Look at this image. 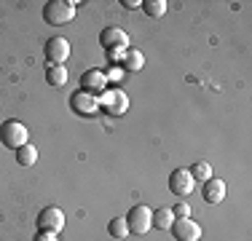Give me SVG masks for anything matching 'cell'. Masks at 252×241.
Masks as SVG:
<instances>
[{
  "mask_svg": "<svg viewBox=\"0 0 252 241\" xmlns=\"http://www.w3.org/2000/svg\"><path fill=\"white\" fill-rule=\"evenodd\" d=\"M43 19L54 24V27H62V24L75 19V3L73 0H49L43 5Z\"/></svg>",
  "mask_w": 252,
  "mask_h": 241,
  "instance_id": "obj_1",
  "label": "cell"
},
{
  "mask_svg": "<svg viewBox=\"0 0 252 241\" xmlns=\"http://www.w3.org/2000/svg\"><path fill=\"white\" fill-rule=\"evenodd\" d=\"M27 137H30V131L22 120L11 118V120H3V123H0V142L8 150H19L22 145H27Z\"/></svg>",
  "mask_w": 252,
  "mask_h": 241,
  "instance_id": "obj_2",
  "label": "cell"
},
{
  "mask_svg": "<svg viewBox=\"0 0 252 241\" xmlns=\"http://www.w3.org/2000/svg\"><path fill=\"white\" fill-rule=\"evenodd\" d=\"M126 225H129V233L145 236V233L153 228V212L145 207V204H137V207H131L129 214H126Z\"/></svg>",
  "mask_w": 252,
  "mask_h": 241,
  "instance_id": "obj_3",
  "label": "cell"
},
{
  "mask_svg": "<svg viewBox=\"0 0 252 241\" xmlns=\"http://www.w3.org/2000/svg\"><path fill=\"white\" fill-rule=\"evenodd\" d=\"M99 107H105V113H110V116H124L126 110H129V96L126 91L121 89H107V91H102L97 96Z\"/></svg>",
  "mask_w": 252,
  "mask_h": 241,
  "instance_id": "obj_4",
  "label": "cell"
},
{
  "mask_svg": "<svg viewBox=\"0 0 252 241\" xmlns=\"http://www.w3.org/2000/svg\"><path fill=\"white\" fill-rule=\"evenodd\" d=\"M169 231L175 233L177 241H199V239H201L199 222L190 220V217H175V222H172Z\"/></svg>",
  "mask_w": 252,
  "mask_h": 241,
  "instance_id": "obj_5",
  "label": "cell"
},
{
  "mask_svg": "<svg viewBox=\"0 0 252 241\" xmlns=\"http://www.w3.org/2000/svg\"><path fill=\"white\" fill-rule=\"evenodd\" d=\"M196 188V180L190 177V172L188 169H175L172 172V177H169V190L175 193V196L180 198H185V196H190Z\"/></svg>",
  "mask_w": 252,
  "mask_h": 241,
  "instance_id": "obj_6",
  "label": "cell"
},
{
  "mask_svg": "<svg viewBox=\"0 0 252 241\" xmlns=\"http://www.w3.org/2000/svg\"><path fill=\"white\" fill-rule=\"evenodd\" d=\"M38 228H40V231L59 233L64 228V212L59 207H46L43 212L38 214Z\"/></svg>",
  "mask_w": 252,
  "mask_h": 241,
  "instance_id": "obj_7",
  "label": "cell"
},
{
  "mask_svg": "<svg viewBox=\"0 0 252 241\" xmlns=\"http://www.w3.org/2000/svg\"><path fill=\"white\" fill-rule=\"evenodd\" d=\"M99 43L102 48H110V51H124L129 46V35L121 27H105L99 32Z\"/></svg>",
  "mask_w": 252,
  "mask_h": 241,
  "instance_id": "obj_8",
  "label": "cell"
},
{
  "mask_svg": "<svg viewBox=\"0 0 252 241\" xmlns=\"http://www.w3.org/2000/svg\"><path fill=\"white\" fill-rule=\"evenodd\" d=\"M70 57V43L64 38H49L46 40V59H49L51 64H64Z\"/></svg>",
  "mask_w": 252,
  "mask_h": 241,
  "instance_id": "obj_9",
  "label": "cell"
},
{
  "mask_svg": "<svg viewBox=\"0 0 252 241\" xmlns=\"http://www.w3.org/2000/svg\"><path fill=\"white\" fill-rule=\"evenodd\" d=\"M70 107H73V113L78 116H94V113L99 110V102L94 94H86V91H75L70 96Z\"/></svg>",
  "mask_w": 252,
  "mask_h": 241,
  "instance_id": "obj_10",
  "label": "cell"
},
{
  "mask_svg": "<svg viewBox=\"0 0 252 241\" xmlns=\"http://www.w3.org/2000/svg\"><path fill=\"white\" fill-rule=\"evenodd\" d=\"M107 89V75L102 70H86L81 75V91L86 94H102Z\"/></svg>",
  "mask_w": 252,
  "mask_h": 241,
  "instance_id": "obj_11",
  "label": "cell"
},
{
  "mask_svg": "<svg viewBox=\"0 0 252 241\" xmlns=\"http://www.w3.org/2000/svg\"><path fill=\"white\" fill-rule=\"evenodd\" d=\"M225 198V182L220 177H209L204 182V201L207 204H220Z\"/></svg>",
  "mask_w": 252,
  "mask_h": 241,
  "instance_id": "obj_12",
  "label": "cell"
},
{
  "mask_svg": "<svg viewBox=\"0 0 252 241\" xmlns=\"http://www.w3.org/2000/svg\"><path fill=\"white\" fill-rule=\"evenodd\" d=\"M121 64H124V70L137 72V70H142V64H145V57H142L140 48H126L124 57H121Z\"/></svg>",
  "mask_w": 252,
  "mask_h": 241,
  "instance_id": "obj_13",
  "label": "cell"
},
{
  "mask_svg": "<svg viewBox=\"0 0 252 241\" xmlns=\"http://www.w3.org/2000/svg\"><path fill=\"white\" fill-rule=\"evenodd\" d=\"M172 222H175V214H172L169 207H161L153 212V228H158V231H169Z\"/></svg>",
  "mask_w": 252,
  "mask_h": 241,
  "instance_id": "obj_14",
  "label": "cell"
},
{
  "mask_svg": "<svg viewBox=\"0 0 252 241\" xmlns=\"http://www.w3.org/2000/svg\"><path fill=\"white\" fill-rule=\"evenodd\" d=\"M46 81H49V86H64V83H67V70H64V64H51V67L46 70Z\"/></svg>",
  "mask_w": 252,
  "mask_h": 241,
  "instance_id": "obj_15",
  "label": "cell"
},
{
  "mask_svg": "<svg viewBox=\"0 0 252 241\" xmlns=\"http://www.w3.org/2000/svg\"><path fill=\"white\" fill-rule=\"evenodd\" d=\"M16 161H19V166H32L35 161H38V148L35 145H22L19 150H16Z\"/></svg>",
  "mask_w": 252,
  "mask_h": 241,
  "instance_id": "obj_16",
  "label": "cell"
},
{
  "mask_svg": "<svg viewBox=\"0 0 252 241\" xmlns=\"http://www.w3.org/2000/svg\"><path fill=\"white\" fill-rule=\"evenodd\" d=\"M166 8H169V3H166V0H145V3H142V11H145L148 16H153V19L164 16Z\"/></svg>",
  "mask_w": 252,
  "mask_h": 241,
  "instance_id": "obj_17",
  "label": "cell"
},
{
  "mask_svg": "<svg viewBox=\"0 0 252 241\" xmlns=\"http://www.w3.org/2000/svg\"><path fill=\"white\" fill-rule=\"evenodd\" d=\"M107 231H110V236L113 239H126L129 236V225H126V217H113L110 220V225H107Z\"/></svg>",
  "mask_w": 252,
  "mask_h": 241,
  "instance_id": "obj_18",
  "label": "cell"
},
{
  "mask_svg": "<svg viewBox=\"0 0 252 241\" xmlns=\"http://www.w3.org/2000/svg\"><path fill=\"white\" fill-rule=\"evenodd\" d=\"M188 172H190V177H193L196 182H207L209 177H215V174H212V166H209L207 161H199V164H193V166L188 169Z\"/></svg>",
  "mask_w": 252,
  "mask_h": 241,
  "instance_id": "obj_19",
  "label": "cell"
},
{
  "mask_svg": "<svg viewBox=\"0 0 252 241\" xmlns=\"http://www.w3.org/2000/svg\"><path fill=\"white\" fill-rule=\"evenodd\" d=\"M172 214H175V217H190V207L185 201H180V204L172 207Z\"/></svg>",
  "mask_w": 252,
  "mask_h": 241,
  "instance_id": "obj_20",
  "label": "cell"
},
{
  "mask_svg": "<svg viewBox=\"0 0 252 241\" xmlns=\"http://www.w3.org/2000/svg\"><path fill=\"white\" fill-rule=\"evenodd\" d=\"M35 241H57V233H51V231H40L38 236H35Z\"/></svg>",
  "mask_w": 252,
  "mask_h": 241,
  "instance_id": "obj_21",
  "label": "cell"
},
{
  "mask_svg": "<svg viewBox=\"0 0 252 241\" xmlns=\"http://www.w3.org/2000/svg\"><path fill=\"white\" fill-rule=\"evenodd\" d=\"M121 78H124V67H113L107 72V81H121Z\"/></svg>",
  "mask_w": 252,
  "mask_h": 241,
  "instance_id": "obj_22",
  "label": "cell"
},
{
  "mask_svg": "<svg viewBox=\"0 0 252 241\" xmlns=\"http://www.w3.org/2000/svg\"><path fill=\"white\" fill-rule=\"evenodd\" d=\"M121 5H126V8H140V0H121Z\"/></svg>",
  "mask_w": 252,
  "mask_h": 241,
  "instance_id": "obj_23",
  "label": "cell"
}]
</instances>
